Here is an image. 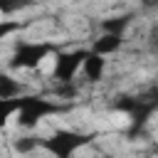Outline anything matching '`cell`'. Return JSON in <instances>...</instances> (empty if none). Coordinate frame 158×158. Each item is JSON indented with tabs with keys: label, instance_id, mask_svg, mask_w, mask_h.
<instances>
[{
	"label": "cell",
	"instance_id": "obj_2",
	"mask_svg": "<svg viewBox=\"0 0 158 158\" xmlns=\"http://www.w3.org/2000/svg\"><path fill=\"white\" fill-rule=\"evenodd\" d=\"M54 52V44L49 42H22L17 44L15 54H12V62L10 67H20V69H35L42 59H47L49 54Z\"/></svg>",
	"mask_w": 158,
	"mask_h": 158
},
{
	"label": "cell",
	"instance_id": "obj_6",
	"mask_svg": "<svg viewBox=\"0 0 158 158\" xmlns=\"http://www.w3.org/2000/svg\"><path fill=\"white\" fill-rule=\"evenodd\" d=\"M121 42H123V37H121V35H116V32H104L99 40H94L91 49L106 57V54H114V52H118Z\"/></svg>",
	"mask_w": 158,
	"mask_h": 158
},
{
	"label": "cell",
	"instance_id": "obj_7",
	"mask_svg": "<svg viewBox=\"0 0 158 158\" xmlns=\"http://www.w3.org/2000/svg\"><path fill=\"white\" fill-rule=\"evenodd\" d=\"M131 17L128 15H118V17H111V20H104V32H116V35H123V30L128 27Z\"/></svg>",
	"mask_w": 158,
	"mask_h": 158
},
{
	"label": "cell",
	"instance_id": "obj_8",
	"mask_svg": "<svg viewBox=\"0 0 158 158\" xmlns=\"http://www.w3.org/2000/svg\"><path fill=\"white\" fill-rule=\"evenodd\" d=\"M15 94H20V84L12 81V77L2 74L0 77V99H12Z\"/></svg>",
	"mask_w": 158,
	"mask_h": 158
},
{
	"label": "cell",
	"instance_id": "obj_9",
	"mask_svg": "<svg viewBox=\"0 0 158 158\" xmlns=\"http://www.w3.org/2000/svg\"><path fill=\"white\" fill-rule=\"evenodd\" d=\"M25 5H30V2H27V0H0V7H2L5 15L12 12L15 7H25Z\"/></svg>",
	"mask_w": 158,
	"mask_h": 158
},
{
	"label": "cell",
	"instance_id": "obj_1",
	"mask_svg": "<svg viewBox=\"0 0 158 158\" xmlns=\"http://www.w3.org/2000/svg\"><path fill=\"white\" fill-rule=\"evenodd\" d=\"M0 104H2L5 111L17 109V123L25 126V128H32L40 118L62 111L59 104H54V101H49V99H42V96H22V99H17V101H12V99H0Z\"/></svg>",
	"mask_w": 158,
	"mask_h": 158
},
{
	"label": "cell",
	"instance_id": "obj_5",
	"mask_svg": "<svg viewBox=\"0 0 158 158\" xmlns=\"http://www.w3.org/2000/svg\"><path fill=\"white\" fill-rule=\"evenodd\" d=\"M104 69H106V59H104V54L89 49V54H86V59H84V64H81L84 77H86L89 81H99V79L104 77Z\"/></svg>",
	"mask_w": 158,
	"mask_h": 158
},
{
	"label": "cell",
	"instance_id": "obj_4",
	"mask_svg": "<svg viewBox=\"0 0 158 158\" xmlns=\"http://www.w3.org/2000/svg\"><path fill=\"white\" fill-rule=\"evenodd\" d=\"M86 138L77 131H57L52 138H44V148L54 156H72Z\"/></svg>",
	"mask_w": 158,
	"mask_h": 158
},
{
	"label": "cell",
	"instance_id": "obj_3",
	"mask_svg": "<svg viewBox=\"0 0 158 158\" xmlns=\"http://www.w3.org/2000/svg\"><path fill=\"white\" fill-rule=\"evenodd\" d=\"M89 49H72V52H59L54 59V69L52 77L57 81H74V74L81 69L84 59H86Z\"/></svg>",
	"mask_w": 158,
	"mask_h": 158
}]
</instances>
